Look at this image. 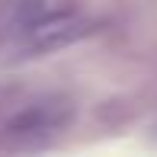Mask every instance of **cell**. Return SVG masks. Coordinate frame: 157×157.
I'll return each mask as SVG.
<instances>
[{
	"label": "cell",
	"mask_w": 157,
	"mask_h": 157,
	"mask_svg": "<svg viewBox=\"0 0 157 157\" xmlns=\"http://www.w3.org/2000/svg\"><path fill=\"white\" fill-rule=\"evenodd\" d=\"M74 109L71 106H61V103H35L29 109L16 112L6 125L10 135H45V132H58L71 122Z\"/></svg>",
	"instance_id": "obj_2"
},
{
	"label": "cell",
	"mask_w": 157,
	"mask_h": 157,
	"mask_svg": "<svg viewBox=\"0 0 157 157\" xmlns=\"http://www.w3.org/2000/svg\"><path fill=\"white\" fill-rule=\"evenodd\" d=\"M26 29H29V45L35 52H52V48H61V45H67V42L80 39L83 32H90L87 26L77 16H71V13H55V16H48V19H32Z\"/></svg>",
	"instance_id": "obj_1"
}]
</instances>
